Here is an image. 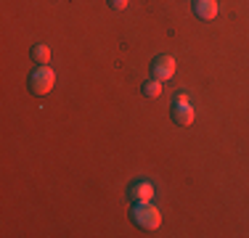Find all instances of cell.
I'll use <instances>...</instances> for the list:
<instances>
[{"label":"cell","instance_id":"1","mask_svg":"<svg viewBox=\"0 0 249 238\" xmlns=\"http://www.w3.org/2000/svg\"><path fill=\"white\" fill-rule=\"evenodd\" d=\"M130 220L143 230H157L159 225H162V212H159L151 201H133Z\"/></svg>","mask_w":249,"mask_h":238},{"label":"cell","instance_id":"7","mask_svg":"<svg viewBox=\"0 0 249 238\" xmlns=\"http://www.w3.org/2000/svg\"><path fill=\"white\" fill-rule=\"evenodd\" d=\"M141 93H143L146 98H159V95H162V80H157V77L146 80L143 85H141Z\"/></svg>","mask_w":249,"mask_h":238},{"label":"cell","instance_id":"2","mask_svg":"<svg viewBox=\"0 0 249 238\" xmlns=\"http://www.w3.org/2000/svg\"><path fill=\"white\" fill-rule=\"evenodd\" d=\"M27 85H29V93H32V95L51 93L53 85H56V71H53L48 64H37V67L32 69V74H29Z\"/></svg>","mask_w":249,"mask_h":238},{"label":"cell","instance_id":"3","mask_svg":"<svg viewBox=\"0 0 249 238\" xmlns=\"http://www.w3.org/2000/svg\"><path fill=\"white\" fill-rule=\"evenodd\" d=\"M194 117H196V111H194V106H191V98H188L186 93H175V98H173V122L180 124V127H188V124H194Z\"/></svg>","mask_w":249,"mask_h":238},{"label":"cell","instance_id":"9","mask_svg":"<svg viewBox=\"0 0 249 238\" xmlns=\"http://www.w3.org/2000/svg\"><path fill=\"white\" fill-rule=\"evenodd\" d=\"M127 3H130V0H109V5L114 11H124V8H127Z\"/></svg>","mask_w":249,"mask_h":238},{"label":"cell","instance_id":"4","mask_svg":"<svg viewBox=\"0 0 249 238\" xmlns=\"http://www.w3.org/2000/svg\"><path fill=\"white\" fill-rule=\"evenodd\" d=\"M175 67H178V64H175V58L170 56V53H159V56L151 61V77H157V80L167 82V80H173Z\"/></svg>","mask_w":249,"mask_h":238},{"label":"cell","instance_id":"8","mask_svg":"<svg viewBox=\"0 0 249 238\" xmlns=\"http://www.w3.org/2000/svg\"><path fill=\"white\" fill-rule=\"evenodd\" d=\"M29 56H32L35 64H48V61H51V48L43 45V43H37V45H32Z\"/></svg>","mask_w":249,"mask_h":238},{"label":"cell","instance_id":"5","mask_svg":"<svg viewBox=\"0 0 249 238\" xmlns=\"http://www.w3.org/2000/svg\"><path fill=\"white\" fill-rule=\"evenodd\" d=\"M127 196L130 201H151L157 196V188H154L151 180H135L127 186Z\"/></svg>","mask_w":249,"mask_h":238},{"label":"cell","instance_id":"6","mask_svg":"<svg viewBox=\"0 0 249 238\" xmlns=\"http://www.w3.org/2000/svg\"><path fill=\"white\" fill-rule=\"evenodd\" d=\"M217 0H194V16L201 21H212L217 19Z\"/></svg>","mask_w":249,"mask_h":238}]
</instances>
